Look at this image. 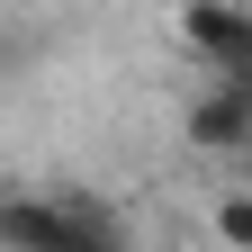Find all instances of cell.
<instances>
[{"label":"cell","instance_id":"6da1fadb","mask_svg":"<svg viewBox=\"0 0 252 252\" xmlns=\"http://www.w3.org/2000/svg\"><path fill=\"white\" fill-rule=\"evenodd\" d=\"M180 45L207 72H252V9L243 0H180Z\"/></svg>","mask_w":252,"mask_h":252},{"label":"cell","instance_id":"7a4b0ae2","mask_svg":"<svg viewBox=\"0 0 252 252\" xmlns=\"http://www.w3.org/2000/svg\"><path fill=\"white\" fill-rule=\"evenodd\" d=\"M189 144H198V153H252V72H216L198 90Z\"/></svg>","mask_w":252,"mask_h":252},{"label":"cell","instance_id":"5b68a950","mask_svg":"<svg viewBox=\"0 0 252 252\" xmlns=\"http://www.w3.org/2000/svg\"><path fill=\"white\" fill-rule=\"evenodd\" d=\"M216 234L225 243H252V189H225V198H216V216H207Z\"/></svg>","mask_w":252,"mask_h":252},{"label":"cell","instance_id":"277c9868","mask_svg":"<svg viewBox=\"0 0 252 252\" xmlns=\"http://www.w3.org/2000/svg\"><path fill=\"white\" fill-rule=\"evenodd\" d=\"M63 216L81 225V243H90V252H108V243H117V216H108L99 198H63Z\"/></svg>","mask_w":252,"mask_h":252},{"label":"cell","instance_id":"3957f363","mask_svg":"<svg viewBox=\"0 0 252 252\" xmlns=\"http://www.w3.org/2000/svg\"><path fill=\"white\" fill-rule=\"evenodd\" d=\"M0 243H27V252H90L81 225L63 216V198H27V189L0 198Z\"/></svg>","mask_w":252,"mask_h":252}]
</instances>
